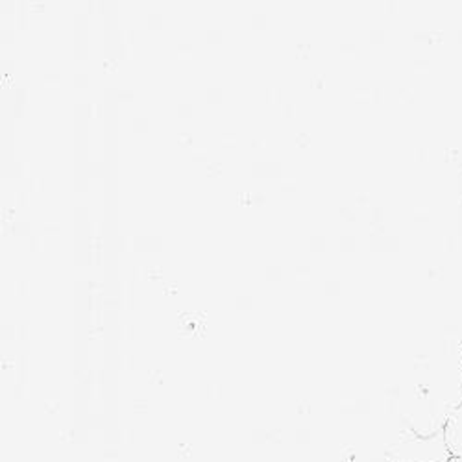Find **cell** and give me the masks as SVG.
I'll list each match as a JSON object with an SVG mask.
<instances>
[{
	"label": "cell",
	"instance_id": "6da1fadb",
	"mask_svg": "<svg viewBox=\"0 0 462 462\" xmlns=\"http://www.w3.org/2000/svg\"><path fill=\"white\" fill-rule=\"evenodd\" d=\"M451 451L446 444L444 431L435 435H420L409 431L389 448L387 462H449Z\"/></svg>",
	"mask_w": 462,
	"mask_h": 462
},
{
	"label": "cell",
	"instance_id": "7a4b0ae2",
	"mask_svg": "<svg viewBox=\"0 0 462 462\" xmlns=\"http://www.w3.org/2000/svg\"><path fill=\"white\" fill-rule=\"evenodd\" d=\"M446 444L453 457H462V403L451 412L444 428Z\"/></svg>",
	"mask_w": 462,
	"mask_h": 462
},
{
	"label": "cell",
	"instance_id": "3957f363",
	"mask_svg": "<svg viewBox=\"0 0 462 462\" xmlns=\"http://www.w3.org/2000/svg\"><path fill=\"white\" fill-rule=\"evenodd\" d=\"M449 462H462V457H451Z\"/></svg>",
	"mask_w": 462,
	"mask_h": 462
}]
</instances>
